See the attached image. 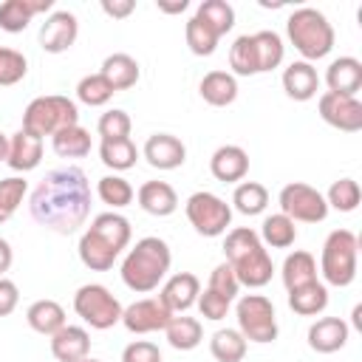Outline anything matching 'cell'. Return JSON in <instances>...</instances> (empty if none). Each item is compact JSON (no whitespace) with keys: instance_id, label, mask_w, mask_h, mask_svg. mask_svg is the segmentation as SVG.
Here are the masks:
<instances>
[{"instance_id":"60d3db41","label":"cell","mask_w":362,"mask_h":362,"mask_svg":"<svg viewBox=\"0 0 362 362\" xmlns=\"http://www.w3.org/2000/svg\"><path fill=\"white\" fill-rule=\"evenodd\" d=\"M229 68L238 76H255L257 74V57L252 45V34H240L229 48Z\"/></svg>"},{"instance_id":"8d00e7d4","label":"cell","mask_w":362,"mask_h":362,"mask_svg":"<svg viewBox=\"0 0 362 362\" xmlns=\"http://www.w3.org/2000/svg\"><path fill=\"white\" fill-rule=\"evenodd\" d=\"M198 20H204L218 37H223L226 31H232L235 25V8L226 3V0H204L195 11Z\"/></svg>"},{"instance_id":"1f68e13d","label":"cell","mask_w":362,"mask_h":362,"mask_svg":"<svg viewBox=\"0 0 362 362\" xmlns=\"http://www.w3.org/2000/svg\"><path fill=\"white\" fill-rule=\"evenodd\" d=\"M297 240V226L291 218H286L283 212H274L269 218H263L260 226V243L272 246V249H288Z\"/></svg>"},{"instance_id":"603a6c76","label":"cell","mask_w":362,"mask_h":362,"mask_svg":"<svg viewBox=\"0 0 362 362\" xmlns=\"http://www.w3.org/2000/svg\"><path fill=\"white\" fill-rule=\"evenodd\" d=\"M40 158H42V139L20 127L8 139V158H6V164L11 170H17V173H28V170H34L40 164Z\"/></svg>"},{"instance_id":"ab89813d","label":"cell","mask_w":362,"mask_h":362,"mask_svg":"<svg viewBox=\"0 0 362 362\" xmlns=\"http://www.w3.org/2000/svg\"><path fill=\"white\" fill-rule=\"evenodd\" d=\"M96 195L102 198V204H107L113 209H122V206H127L133 201L136 192H133L130 181H124L122 175H105L96 184Z\"/></svg>"},{"instance_id":"f6af8a7d","label":"cell","mask_w":362,"mask_h":362,"mask_svg":"<svg viewBox=\"0 0 362 362\" xmlns=\"http://www.w3.org/2000/svg\"><path fill=\"white\" fill-rule=\"evenodd\" d=\"M130 127H133L130 116L124 110H119V107L102 113L99 122H96V130H99L102 139H130Z\"/></svg>"},{"instance_id":"9c48e42d","label":"cell","mask_w":362,"mask_h":362,"mask_svg":"<svg viewBox=\"0 0 362 362\" xmlns=\"http://www.w3.org/2000/svg\"><path fill=\"white\" fill-rule=\"evenodd\" d=\"M74 311L96 331H107L116 322H122V303L102 286V283H85L74 294Z\"/></svg>"},{"instance_id":"8992f818","label":"cell","mask_w":362,"mask_h":362,"mask_svg":"<svg viewBox=\"0 0 362 362\" xmlns=\"http://www.w3.org/2000/svg\"><path fill=\"white\" fill-rule=\"evenodd\" d=\"M356 257H359V238L351 229H334L320 255V272L328 286L345 288L356 277Z\"/></svg>"},{"instance_id":"7a4b0ae2","label":"cell","mask_w":362,"mask_h":362,"mask_svg":"<svg viewBox=\"0 0 362 362\" xmlns=\"http://www.w3.org/2000/svg\"><path fill=\"white\" fill-rule=\"evenodd\" d=\"M130 221L119 212H102L79 238V260L90 272H107L130 243Z\"/></svg>"},{"instance_id":"4fadbf2b","label":"cell","mask_w":362,"mask_h":362,"mask_svg":"<svg viewBox=\"0 0 362 362\" xmlns=\"http://www.w3.org/2000/svg\"><path fill=\"white\" fill-rule=\"evenodd\" d=\"M170 317H173L170 308L158 297H144V300L130 303L122 311V325L130 334H153V331H164Z\"/></svg>"},{"instance_id":"e0dca14e","label":"cell","mask_w":362,"mask_h":362,"mask_svg":"<svg viewBox=\"0 0 362 362\" xmlns=\"http://www.w3.org/2000/svg\"><path fill=\"white\" fill-rule=\"evenodd\" d=\"M348 334H351V328L342 317H320L308 328V348L317 354H334V351L345 348Z\"/></svg>"},{"instance_id":"816d5d0a","label":"cell","mask_w":362,"mask_h":362,"mask_svg":"<svg viewBox=\"0 0 362 362\" xmlns=\"http://www.w3.org/2000/svg\"><path fill=\"white\" fill-rule=\"evenodd\" d=\"M11 260H14V252H11L8 240H6V238H0V277L11 269Z\"/></svg>"},{"instance_id":"83f0119b","label":"cell","mask_w":362,"mask_h":362,"mask_svg":"<svg viewBox=\"0 0 362 362\" xmlns=\"http://www.w3.org/2000/svg\"><path fill=\"white\" fill-rule=\"evenodd\" d=\"M25 320L42 337H54L62 325H68L65 322V308L57 300H37V303H31L28 311H25Z\"/></svg>"},{"instance_id":"7dc6e473","label":"cell","mask_w":362,"mask_h":362,"mask_svg":"<svg viewBox=\"0 0 362 362\" xmlns=\"http://www.w3.org/2000/svg\"><path fill=\"white\" fill-rule=\"evenodd\" d=\"M198 311H201L204 320H223L226 311H229V300L215 294V291H209V288H204L198 294Z\"/></svg>"},{"instance_id":"d6a6232c","label":"cell","mask_w":362,"mask_h":362,"mask_svg":"<svg viewBox=\"0 0 362 362\" xmlns=\"http://www.w3.org/2000/svg\"><path fill=\"white\" fill-rule=\"evenodd\" d=\"M246 348H249V342L243 339V334L238 328H221L209 339V351L218 362H243Z\"/></svg>"},{"instance_id":"e575fe53","label":"cell","mask_w":362,"mask_h":362,"mask_svg":"<svg viewBox=\"0 0 362 362\" xmlns=\"http://www.w3.org/2000/svg\"><path fill=\"white\" fill-rule=\"evenodd\" d=\"M51 144H54V153L59 158H82L90 153V133L79 124H71V127L54 133Z\"/></svg>"},{"instance_id":"f546056e","label":"cell","mask_w":362,"mask_h":362,"mask_svg":"<svg viewBox=\"0 0 362 362\" xmlns=\"http://www.w3.org/2000/svg\"><path fill=\"white\" fill-rule=\"evenodd\" d=\"M283 286L291 291V288H300L305 283H314L317 280V260L311 252H291L286 260H283Z\"/></svg>"},{"instance_id":"5bb4252c","label":"cell","mask_w":362,"mask_h":362,"mask_svg":"<svg viewBox=\"0 0 362 362\" xmlns=\"http://www.w3.org/2000/svg\"><path fill=\"white\" fill-rule=\"evenodd\" d=\"M79 23L71 11H51L40 25V48L48 54H62L76 42Z\"/></svg>"},{"instance_id":"5b68a950","label":"cell","mask_w":362,"mask_h":362,"mask_svg":"<svg viewBox=\"0 0 362 362\" xmlns=\"http://www.w3.org/2000/svg\"><path fill=\"white\" fill-rule=\"evenodd\" d=\"M286 31H288L291 45L303 57V62L322 59L334 48V25L328 23V17L322 11H317L311 6L294 8L286 20Z\"/></svg>"},{"instance_id":"d590c367","label":"cell","mask_w":362,"mask_h":362,"mask_svg":"<svg viewBox=\"0 0 362 362\" xmlns=\"http://www.w3.org/2000/svg\"><path fill=\"white\" fill-rule=\"evenodd\" d=\"M232 204H235V209L240 215H249V218L260 215L266 209V204H269V189L263 184H257V181H243V184L235 187Z\"/></svg>"},{"instance_id":"ba28073f","label":"cell","mask_w":362,"mask_h":362,"mask_svg":"<svg viewBox=\"0 0 362 362\" xmlns=\"http://www.w3.org/2000/svg\"><path fill=\"white\" fill-rule=\"evenodd\" d=\"M238 331L246 342H274L277 339V314L266 294H243L235 305Z\"/></svg>"},{"instance_id":"d6986e66","label":"cell","mask_w":362,"mask_h":362,"mask_svg":"<svg viewBox=\"0 0 362 362\" xmlns=\"http://www.w3.org/2000/svg\"><path fill=\"white\" fill-rule=\"evenodd\" d=\"M54 8V0H6L0 3V28L8 34H20L28 28L34 14H45Z\"/></svg>"},{"instance_id":"ee69618b","label":"cell","mask_w":362,"mask_h":362,"mask_svg":"<svg viewBox=\"0 0 362 362\" xmlns=\"http://www.w3.org/2000/svg\"><path fill=\"white\" fill-rule=\"evenodd\" d=\"M25 74H28V59H25L17 48L0 45V88L17 85Z\"/></svg>"},{"instance_id":"bcb514c9","label":"cell","mask_w":362,"mask_h":362,"mask_svg":"<svg viewBox=\"0 0 362 362\" xmlns=\"http://www.w3.org/2000/svg\"><path fill=\"white\" fill-rule=\"evenodd\" d=\"M206 288H209V291H215V294H221V297H226L229 303L235 300V294H238L240 283H238V277H235V272H232V266H229L226 260H223V263H218V266L212 269Z\"/></svg>"},{"instance_id":"4316f807","label":"cell","mask_w":362,"mask_h":362,"mask_svg":"<svg viewBox=\"0 0 362 362\" xmlns=\"http://www.w3.org/2000/svg\"><path fill=\"white\" fill-rule=\"evenodd\" d=\"M288 308L300 317H317L328 308V288L325 283L314 280V283H305L300 288H291L288 291Z\"/></svg>"},{"instance_id":"681fc988","label":"cell","mask_w":362,"mask_h":362,"mask_svg":"<svg viewBox=\"0 0 362 362\" xmlns=\"http://www.w3.org/2000/svg\"><path fill=\"white\" fill-rule=\"evenodd\" d=\"M20 303V288L14 280L0 277V317H8Z\"/></svg>"},{"instance_id":"db71d44e","label":"cell","mask_w":362,"mask_h":362,"mask_svg":"<svg viewBox=\"0 0 362 362\" xmlns=\"http://www.w3.org/2000/svg\"><path fill=\"white\" fill-rule=\"evenodd\" d=\"M8 158V136L6 133H0V164Z\"/></svg>"},{"instance_id":"44dd1931","label":"cell","mask_w":362,"mask_h":362,"mask_svg":"<svg viewBox=\"0 0 362 362\" xmlns=\"http://www.w3.org/2000/svg\"><path fill=\"white\" fill-rule=\"evenodd\" d=\"M325 85L331 93L356 96L362 88V62L356 57H339L325 71Z\"/></svg>"},{"instance_id":"30bf717a","label":"cell","mask_w":362,"mask_h":362,"mask_svg":"<svg viewBox=\"0 0 362 362\" xmlns=\"http://www.w3.org/2000/svg\"><path fill=\"white\" fill-rule=\"evenodd\" d=\"M184 212H187V221L192 223V229L204 238H218L232 223V206L206 189L192 192L184 204Z\"/></svg>"},{"instance_id":"277c9868","label":"cell","mask_w":362,"mask_h":362,"mask_svg":"<svg viewBox=\"0 0 362 362\" xmlns=\"http://www.w3.org/2000/svg\"><path fill=\"white\" fill-rule=\"evenodd\" d=\"M173 263V252L167 246V240L147 235L141 240H136V246L124 255L122 260V280L130 291L136 294H147L153 288H158V283L167 277Z\"/></svg>"},{"instance_id":"3957f363","label":"cell","mask_w":362,"mask_h":362,"mask_svg":"<svg viewBox=\"0 0 362 362\" xmlns=\"http://www.w3.org/2000/svg\"><path fill=\"white\" fill-rule=\"evenodd\" d=\"M223 255L240 286L263 288L274 274L272 255L266 252L260 235L252 226H235L223 240Z\"/></svg>"},{"instance_id":"8fae6325","label":"cell","mask_w":362,"mask_h":362,"mask_svg":"<svg viewBox=\"0 0 362 362\" xmlns=\"http://www.w3.org/2000/svg\"><path fill=\"white\" fill-rule=\"evenodd\" d=\"M277 204H280V212L286 218H291L294 223L297 221L300 223H320L328 215L325 195L320 189H314L311 184H303V181L286 184L277 195Z\"/></svg>"},{"instance_id":"cb8c5ba5","label":"cell","mask_w":362,"mask_h":362,"mask_svg":"<svg viewBox=\"0 0 362 362\" xmlns=\"http://www.w3.org/2000/svg\"><path fill=\"white\" fill-rule=\"evenodd\" d=\"M136 198H139V206L147 215H156V218H167L178 206V195L167 181H144L139 187Z\"/></svg>"},{"instance_id":"7bdbcfd3","label":"cell","mask_w":362,"mask_h":362,"mask_svg":"<svg viewBox=\"0 0 362 362\" xmlns=\"http://www.w3.org/2000/svg\"><path fill=\"white\" fill-rule=\"evenodd\" d=\"M25 192H28V181L20 178V175H11V178L0 181V223H6L17 212Z\"/></svg>"},{"instance_id":"52a82bcc","label":"cell","mask_w":362,"mask_h":362,"mask_svg":"<svg viewBox=\"0 0 362 362\" xmlns=\"http://www.w3.org/2000/svg\"><path fill=\"white\" fill-rule=\"evenodd\" d=\"M71 124H79V107L74 99L51 93V96H37L28 102L23 113V130L34 136H54Z\"/></svg>"},{"instance_id":"f907efd6","label":"cell","mask_w":362,"mask_h":362,"mask_svg":"<svg viewBox=\"0 0 362 362\" xmlns=\"http://www.w3.org/2000/svg\"><path fill=\"white\" fill-rule=\"evenodd\" d=\"M133 8H136L133 0H102V11L113 20H122V17L133 14Z\"/></svg>"},{"instance_id":"2e32d148","label":"cell","mask_w":362,"mask_h":362,"mask_svg":"<svg viewBox=\"0 0 362 362\" xmlns=\"http://www.w3.org/2000/svg\"><path fill=\"white\" fill-rule=\"evenodd\" d=\"M198 294H201L198 277H195L192 272H178V274H173V277L164 283L158 300L170 308V314H184L187 308H192V305L198 303Z\"/></svg>"},{"instance_id":"b9f144b4","label":"cell","mask_w":362,"mask_h":362,"mask_svg":"<svg viewBox=\"0 0 362 362\" xmlns=\"http://www.w3.org/2000/svg\"><path fill=\"white\" fill-rule=\"evenodd\" d=\"M359 198H362L359 184L354 178H339V181L331 184V189L325 195V204L334 206L337 212H354L359 206Z\"/></svg>"},{"instance_id":"f5cc1de1","label":"cell","mask_w":362,"mask_h":362,"mask_svg":"<svg viewBox=\"0 0 362 362\" xmlns=\"http://www.w3.org/2000/svg\"><path fill=\"white\" fill-rule=\"evenodd\" d=\"M189 3L187 0H175V3H167V0H158V11H164V14H181L184 8H187Z\"/></svg>"},{"instance_id":"ffe728a7","label":"cell","mask_w":362,"mask_h":362,"mask_svg":"<svg viewBox=\"0 0 362 362\" xmlns=\"http://www.w3.org/2000/svg\"><path fill=\"white\" fill-rule=\"evenodd\" d=\"M90 351V334L82 325H62L51 337V354L57 362H82Z\"/></svg>"},{"instance_id":"ac0fdd59","label":"cell","mask_w":362,"mask_h":362,"mask_svg":"<svg viewBox=\"0 0 362 362\" xmlns=\"http://www.w3.org/2000/svg\"><path fill=\"white\" fill-rule=\"evenodd\" d=\"M209 170L218 181L223 184H235V181H243L246 173H249V153L238 144H223L212 153L209 158Z\"/></svg>"},{"instance_id":"484cf974","label":"cell","mask_w":362,"mask_h":362,"mask_svg":"<svg viewBox=\"0 0 362 362\" xmlns=\"http://www.w3.org/2000/svg\"><path fill=\"white\" fill-rule=\"evenodd\" d=\"M99 74L110 82L113 90H127V88H133V85L139 82V76H141L139 62H136L130 54H124V51H116V54L105 57Z\"/></svg>"},{"instance_id":"11a10c76","label":"cell","mask_w":362,"mask_h":362,"mask_svg":"<svg viewBox=\"0 0 362 362\" xmlns=\"http://www.w3.org/2000/svg\"><path fill=\"white\" fill-rule=\"evenodd\" d=\"M82 362H99V359H90V356H85V359H82Z\"/></svg>"},{"instance_id":"7c38bea8","label":"cell","mask_w":362,"mask_h":362,"mask_svg":"<svg viewBox=\"0 0 362 362\" xmlns=\"http://www.w3.org/2000/svg\"><path fill=\"white\" fill-rule=\"evenodd\" d=\"M317 107H320V116H322L325 124H331L342 133L362 130V102L356 96H339V93L325 90L320 96Z\"/></svg>"},{"instance_id":"c3c4849f","label":"cell","mask_w":362,"mask_h":362,"mask_svg":"<svg viewBox=\"0 0 362 362\" xmlns=\"http://www.w3.org/2000/svg\"><path fill=\"white\" fill-rule=\"evenodd\" d=\"M122 362H161V351L156 342L136 339L122 351Z\"/></svg>"},{"instance_id":"9a60e30c","label":"cell","mask_w":362,"mask_h":362,"mask_svg":"<svg viewBox=\"0 0 362 362\" xmlns=\"http://www.w3.org/2000/svg\"><path fill=\"white\" fill-rule=\"evenodd\" d=\"M144 158L156 170H175L187 161V147L173 133H153L144 141Z\"/></svg>"},{"instance_id":"f1b7e54d","label":"cell","mask_w":362,"mask_h":362,"mask_svg":"<svg viewBox=\"0 0 362 362\" xmlns=\"http://www.w3.org/2000/svg\"><path fill=\"white\" fill-rule=\"evenodd\" d=\"M164 334H167V342H170L175 351H192V348H198L201 339H204V325H201V320H195V317L173 314L170 322H167V328H164Z\"/></svg>"},{"instance_id":"74e56055","label":"cell","mask_w":362,"mask_h":362,"mask_svg":"<svg viewBox=\"0 0 362 362\" xmlns=\"http://www.w3.org/2000/svg\"><path fill=\"white\" fill-rule=\"evenodd\" d=\"M184 40H187V45H189V51H192L195 57H209V54H215L221 37H218L204 20L189 17V20H187V28H184Z\"/></svg>"},{"instance_id":"7402d4cb","label":"cell","mask_w":362,"mask_h":362,"mask_svg":"<svg viewBox=\"0 0 362 362\" xmlns=\"http://www.w3.org/2000/svg\"><path fill=\"white\" fill-rule=\"evenodd\" d=\"M283 90L288 99L294 102H308L317 96L320 90V76H317V68L311 62H291L286 71H283Z\"/></svg>"},{"instance_id":"836d02e7","label":"cell","mask_w":362,"mask_h":362,"mask_svg":"<svg viewBox=\"0 0 362 362\" xmlns=\"http://www.w3.org/2000/svg\"><path fill=\"white\" fill-rule=\"evenodd\" d=\"M252 45H255V57H257V74H266V71H272V68H277L283 62L286 45H283L277 31L252 34Z\"/></svg>"},{"instance_id":"f35d334b","label":"cell","mask_w":362,"mask_h":362,"mask_svg":"<svg viewBox=\"0 0 362 362\" xmlns=\"http://www.w3.org/2000/svg\"><path fill=\"white\" fill-rule=\"evenodd\" d=\"M113 88H110V82L102 76V74H88V76H82L79 79V85H76V99L82 102V105H88V107H102V105H107L110 99H113Z\"/></svg>"},{"instance_id":"4dcf8cb0","label":"cell","mask_w":362,"mask_h":362,"mask_svg":"<svg viewBox=\"0 0 362 362\" xmlns=\"http://www.w3.org/2000/svg\"><path fill=\"white\" fill-rule=\"evenodd\" d=\"M99 158L113 173H124V170L136 167L139 150H136V144L130 139H102L99 141Z\"/></svg>"},{"instance_id":"d4e9b609","label":"cell","mask_w":362,"mask_h":362,"mask_svg":"<svg viewBox=\"0 0 362 362\" xmlns=\"http://www.w3.org/2000/svg\"><path fill=\"white\" fill-rule=\"evenodd\" d=\"M198 90H201V96H204L206 105H212V107H226V105H232V102L238 99V79H235V74H229V71H209V74L201 79Z\"/></svg>"},{"instance_id":"6da1fadb","label":"cell","mask_w":362,"mask_h":362,"mask_svg":"<svg viewBox=\"0 0 362 362\" xmlns=\"http://www.w3.org/2000/svg\"><path fill=\"white\" fill-rule=\"evenodd\" d=\"M28 209L40 226L57 235L76 232L90 215L88 175L79 167H57L45 173V178L31 192Z\"/></svg>"}]
</instances>
